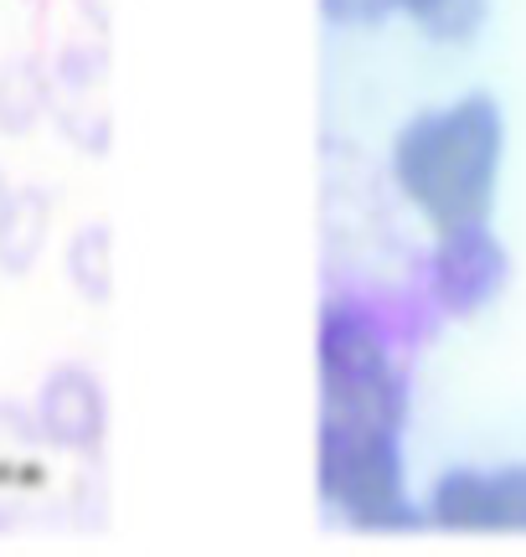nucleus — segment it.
Returning <instances> with one entry per match:
<instances>
[{"instance_id":"1","label":"nucleus","mask_w":526,"mask_h":557,"mask_svg":"<svg viewBox=\"0 0 526 557\" xmlns=\"http://www.w3.org/2000/svg\"><path fill=\"white\" fill-rule=\"evenodd\" d=\"M506 160V120L496 99L465 94L454 103H434L392 135L387 171L398 197L418 212L428 233L490 222Z\"/></svg>"},{"instance_id":"2","label":"nucleus","mask_w":526,"mask_h":557,"mask_svg":"<svg viewBox=\"0 0 526 557\" xmlns=\"http://www.w3.org/2000/svg\"><path fill=\"white\" fill-rule=\"evenodd\" d=\"M315 377H321V418L403 429L408 377L398 367V346L387 336V325L366 299L336 295L321 305Z\"/></svg>"},{"instance_id":"3","label":"nucleus","mask_w":526,"mask_h":557,"mask_svg":"<svg viewBox=\"0 0 526 557\" xmlns=\"http://www.w3.org/2000/svg\"><path fill=\"white\" fill-rule=\"evenodd\" d=\"M403 429L321 418L315 429V491L356 532H408L424 527V506L408 496Z\"/></svg>"},{"instance_id":"4","label":"nucleus","mask_w":526,"mask_h":557,"mask_svg":"<svg viewBox=\"0 0 526 557\" xmlns=\"http://www.w3.org/2000/svg\"><path fill=\"white\" fill-rule=\"evenodd\" d=\"M424 527L449 537H526V465H454L428 485Z\"/></svg>"},{"instance_id":"5","label":"nucleus","mask_w":526,"mask_h":557,"mask_svg":"<svg viewBox=\"0 0 526 557\" xmlns=\"http://www.w3.org/2000/svg\"><path fill=\"white\" fill-rule=\"evenodd\" d=\"M511 259L501 238L490 233V222H469V227H449L434 233L428 248V299L444 315H480L490 299L506 289Z\"/></svg>"},{"instance_id":"6","label":"nucleus","mask_w":526,"mask_h":557,"mask_svg":"<svg viewBox=\"0 0 526 557\" xmlns=\"http://www.w3.org/2000/svg\"><path fill=\"white\" fill-rule=\"evenodd\" d=\"M37 434L47 449L58 455H99L103 434H109V393H103L99 372H88L83 361H62L52 367L37 387Z\"/></svg>"},{"instance_id":"7","label":"nucleus","mask_w":526,"mask_h":557,"mask_svg":"<svg viewBox=\"0 0 526 557\" xmlns=\"http://www.w3.org/2000/svg\"><path fill=\"white\" fill-rule=\"evenodd\" d=\"M99 83H103V52H93V47H62L58 67H52V120L83 150H103V139H109L103 103H93Z\"/></svg>"},{"instance_id":"8","label":"nucleus","mask_w":526,"mask_h":557,"mask_svg":"<svg viewBox=\"0 0 526 557\" xmlns=\"http://www.w3.org/2000/svg\"><path fill=\"white\" fill-rule=\"evenodd\" d=\"M47 227H52V191L16 186V197L0 218V274H26L47 248Z\"/></svg>"},{"instance_id":"9","label":"nucleus","mask_w":526,"mask_h":557,"mask_svg":"<svg viewBox=\"0 0 526 557\" xmlns=\"http://www.w3.org/2000/svg\"><path fill=\"white\" fill-rule=\"evenodd\" d=\"M52 114V73L37 58L0 62V135H32Z\"/></svg>"},{"instance_id":"10","label":"nucleus","mask_w":526,"mask_h":557,"mask_svg":"<svg viewBox=\"0 0 526 557\" xmlns=\"http://www.w3.org/2000/svg\"><path fill=\"white\" fill-rule=\"evenodd\" d=\"M67 284L78 289L83 299H93V305H103L109 299V289H114V253H109V222H88V227H78L73 233V243H67Z\"/></svg>"},{"instance_id":"11","label":"nucleus","mask_w":526,"mask_h":557,"mask_svg":"<svg viewBox=\"0 0 526 557\" xmlns=\"http://www.w3.org/2000/svg\"><path fill=\"white\" fill-rule=\"evenodd\" d=\"M398 16L434 41H469L486 21V0H398Z\"/></svg>"},{"instance_id":"12","label":"nucleus","mask_w":526,"mask_h":557,"mask_svg":"<svg viewBox=\"0 0 526 557\" xmlns=\"http://www.w3.org/2000/svg\"><path fill=\"white\" fill-rule=\"evenodd\" d=\"M321 16L341 32H356V26H383L387 16H398V0H315Z\"/></svg>"},{"instance_id":"13","label":"nucleus","mask_w":526,"mask_h":557,"mask_svg":"<svg viewBox=\"0 0 526 557\" xmlns=\"http://www.w3.org/2000/svg\"><path fill=\"white\" fill-rule=\"evenodd\" d=\"M32 444H41L37 413L21 408V403H0V455H21V449H32Z\"/></svg>"},{"instance_id":"14","label":"nucleus","mask_w":526,"mask_h":557,"mask_svg":"<svg viewBox=\"0 0 526 557\" xmlns=\"http://www.w3.org/2000/svg\"><path fill=\"white\" fill-rule=\"evenodd\" d=\"M11 197H16V186H11V176L0 171V218H5V207H11Z\"/></svg>"},{"instance_id":"15","label":"nucleus","mask_w":526,"mask_h":557,"mask_svg":"<svg viewBox=\"0 0 526 557\" xmlns=\"http://www.w3.org/2000/svg\"><path fill=\"white\" fill-rule=\"evenodd\" d=\"M0 532H5V511H0Z\"/></svg>"}]
</instances>
